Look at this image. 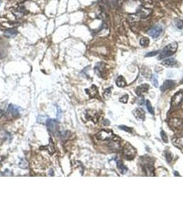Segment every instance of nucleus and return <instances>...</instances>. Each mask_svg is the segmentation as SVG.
Segmentation results:
<instances>
[{"instance_id":"2","label":"nucleus","mask_w":183,"mask_h":207,"mask_svg":"<svg viewBox=\"0 0 183 207\" xmlns=\"http://www.w3.org/2000/svg\"><path fill=\"white\" fill-rule=\"evenodd\" d=\"M124 157L127 160H131L136 155V150L129 143H126L123 149Z\"/></svg>"},{"instance_id":"29","label":"nucleus","mask_w":183,"mask_h":207,"mask_svg":"<svg viewBox=\"0 0 183 207\" xmlns=\"http://www.w3.org/2000/svg\"><path fill=\"white\" fill-rule=\"evenodd\" d=\"M165 157H166V159H167V161L168 163H170L171 162L172 159H173V157H172L171 153L169 151H167L166 154H165Z\"/></svg>"},{"instance_id":"28","label":"nucleus","mask_w":183,"mask_h":207,"mask_svg":"<svg viewBox=\"0 0 183 207\" xmlns=\"http://www.w3.org/2000/svg\"><path fill=\"white\" fill-rule=\"evenodd\" d=\"M161 136L162 140H163V142H165V143H167V142H168L167 136V134H166V133H165V132L164 131H161Z\"/></svg>"},{"instance_id":"33","label":"nucleus","mask_w":183,"mask_h":207,"mask_svg":"<svg viewBox=\"0 0 183 207\" xmlns=\"http://www.w3.org/2000/svg\"><path fill=\"white\" fill-rule=\"evenodd\" d=\"M158 52H159V51H158V50H157V51H152V52H149V53H147V55H145V57H153V56L157 55Z\"/></svg>"},{"instance_id":"24","label":"nucleus","mask_w":183,"mask_h":207,"mask_svg":"<svg viewBox=\"0 0 183 207\" xmlns=\"http://www.w3.org/2000/svg\"><path fill=\"white\" fill-rule=\"evenodd\" d=\"M16 13H17V15H18L19 14V17H22L26 13V10H25V8H24V7H19V8L17 9V10H16Z\"/></svg>"},{"instance_id":"34","label":"nucleus","mask_w":183,"mask_h":207,"mask_svg":"<svg viewBox=\"0 0 183 207\" xmlns=\"http://www.w3.org/2000/svg\"><path fill=\"white\" fill-rule=\"evenodd\" d=\"M110 124V122H109L108 120H103V124H104V125L107 126V125H109Z\"/></svg>"},{"instance_id":"3","label":"nucleus","mask_w":183,"mask_h":207,"mask_svg":"<svg viewBox=\"0 0 183 207\" xmlns=\"http://www.w3.org/2000/svg\"><path fill=\"white\" fill-rule=\"evenodd\" d=\"M19 115V110L17 106H14L13 104H10L8 106V109H7L5 116L6 117L7 119L12 120V119L16 118Z\"/></svg>"},{"instance_id":"10","label":"nucleus","mask_w":183,"mask_h":207,"mask_svg":"<svg viewBox=\"0 0 183 207\" xmlns=\"http://www.w3.org/2000/svg\"><path fill=\"white\" fill-rule=\"evenodd\" d=\"M149 88V86L148 84H142V85L139 86L136 88V93L137 94V95L138 96H142L145 93L147 92Z\"/></svg>"},{"instance_id":"36","label":"nucleus","mask_w":183,"mask_h":207,"mask_svg":"<svg viewBox=\"0 0 183 207\" xmlns=\"http://www.w3.org/2000/svg\"><path fill=\"white\" fill-rule=\"evenodd\" d=\"M23 1H26V0H23Z\"/></svg>"},{"instance_id":"17","label":"nucleus","mask_w":183,"mask_h":207,"mask_svg":"<svg viewBox=\"0 0 183 207\" xmlns=\"http://www.w3.org/2000/svg\"><path fill=\"white\" fill-rule=\"evenodd\" d=\"M116 162H117V167H118V168H119V171H120L122 174H125V173H126L127 171V168L126 166L123 164L122 161L119 159H116Z\"/></svg>"},{"instance_id":"21","label":"nucleus","mask_w":183,"mask_h":207,"mask_svg":"<svg viewBox=\"0 0 183 207\" xmlns=\"http://www.w3.org/2000/svg\"><path fill=\"white\" fill-rule=\"evenodd\" d=\"M149 39L147 37H142L140 40V44L143 47H147L149 46Z\"/></svg>"},{"instance_id":"26","label":"nucleus","mask_w":183,"mask_h":207,"mask_svg":"<svg viewBox=\"0 0 183 207\" xmlns=\"http://www.w3.org/2000/svg\"><path fill=\"white\" fill-rule=\"evenodd\" d=\"M146 104H147V110H148V111L149 112V113H150L151 114H152V115H154V109H153L152 106V104H151L150 101H149V100H147V101H146Z\"/></svg>"},{"instance_id":"20","label":"nucleus","mask_w":183,"mask_h":207,"mask_svg":"<svg viewBox=\"0 0 183 207\" xmlns=\"http://www.w3.org/2000/svg\"><path fill=\"white\" fill-rule=\"evenodd\" d=\"M44 148L46 149V150H48V152L50 153V154H53L54 151H55V148H54V145L53 142H52V139H50V142H49V144L46 146L44 147Z\"/></svg>"},{"instance_id":"18","label":"nucleus","mask_w":183,"mask_h":207,"mask_svg":"<svg viewBox=\"0 0 183 207\" xmlns=\"http://www.w3.org/2000/svg\"><path fill=\"white\" fill-rule=\"evenodd\" d=\"M17 34V31L16 29H10L4 31V35L8 37H13Z\"/></svg>"},{"instance_id":"8","label":"nucleus","mask_w":183,"mask_h":207,"mask_svg":"<svg viewBox=\"0 0 183 207\" xmlns=\"http://www.w3.org/2000/svg\"><path fill=\"white\" fill-rule=\"evenodd\" d=\"M133 114L134 117H136L138 120L144 121L145 119V113L142 108H137L133 111Z\"/></svg>"},{"instance_id":"25","label":"nucleus","mask_w":183,"mask_h":207,"mask_svg":"<svg viewBox=\"0 0 183 207\" xmlns=\"http://www.w3.org/2000/svg\"><path fill=\"white\" fill-rule=\"evenodd\" d=\"M158 76L157 75H153L151 80H152V83L155 87L158 86Z\"/></svg>"},{"instance_id":"1","label":"nucleus","mask_w":183,"mask_h":207,"mask_svg":"<svg viewBox=\"0 0 183 207\" xmlns=\"http://www.w3.org/2000/svg\"><path fill=\"white\" fill-rule=\"evenodd\" d=\"M178 46V44L176 43V42L169 44L167 46H165V48L161 50V52H160L159 56H158V59H163L174 55V54L176 52Z\"/></svg>"},{"instance_id":"31","label":"nucleus","mask_w":183,"mask_h":207,"mask_svg":"<svg viewBox=\"0 0 183 207\" xmlns=\"http://www.w3.org/2000/svg\"><path fill=\"white\" fill-rule=\"evenodd\" d=\"M176 144L179 147H183V136L178 138V139H177Z\"/></svg>"},{"instance_id":"23","label":"nucleus","mask_w":183,"mask_h":207,"mask_svg":"<svg viewBox=\"0 0 183 207\" xmlns=\"http://www.w3.org/2000/svg\"><path fill=\"white\" fill-rule=\"evenodd\" d=\"M19 166H20V168L26 169V168L28 167V163L25 159H22L20 160V162H19Z\"/></svg>"},{"instance_id":"5","label":"nucleus","mask_w":183,"mask_h":207,"mask_svg":"<svg viewBox=\"0 0 183 207\" xmlns=\"http://www.w3.org/2000/svg\"><path fill=\"white\" fill-rule=\"evenodd\" d=\"M46 126L49 132L52 134H55L59 129V122L55 120L48 119L46 121Z\"/></svg>"},{"instance_id":"12","label":"nucleus","mask_w":183,"mask_h":207,"mask_svg":"<svg viewBox=\"0 0 183 207\" xmlns=\"http://www.w3.org/2000/svg\"><path fill=\"white\" fill-rule=\"evenodd\" d=\"M144 171L147 176L153 177L155 175V169L154 167L150 164H146L144 166Z\"/></svg>"},{"instance_id":"32","label":"nucleus","mask_w":183,"mask_h":207,"mask_svg":"<svg viewBox=\"0 0 183 207\" xmlns=\"http://www.w3.org/2000/svg\"><path fill=\"white\" fill-rule=\"evenodd\" d=\"M176 26L179 29H182L183 28V20H178L176 22Z\"/></svg>"},{"instance_id":"13","label":"nucleus","mask_w":183,"mask_h":207,"mask_svg":"<svg viewBox=\"0 0 183 207\" xmlns=\"http://www.w3.org/2000/svg\"><path fill=\"white\" fill-rule=\"evenodd\" d=\"M85 91L90 98L96 97L98 95V89L95 85H92L90 89H86Z\"/></svg>"},{"instance_id":"27","label":"nucleus","mask_w":183,"mask_h":207,"mask_svg":"<svg viewBox=\"0 0 183 207\" xmlns=\"http://www.w3.org/2000/svg\"><path fill=\"white\" fill-rule=\"evenodd\" d=\"M119 129L121 130H123V131H126V132L131 133L133 132V129L130 127H127L126 126H119Z\"/></svg>"},{"instance_id":"11","label":"nucleus","mask_w":183,"mask_h":207,"mask_svg":"<svg viewBox=\"0 0 183 207\" xmlns=\"http://www.w3.org/2000/svg\"><path fill=\"white\" fill-rule=\"evenodd\" d=\"M121 145L120 142H119V138H117L116 136L114 137L113 139L112 140V143L110 144V148L111 150H118L120 148Z\"/></svg>"},{"instance_id":"9","label":"nucleus","mask_w":183,"mask_h":207,"mask_svg":"<svg viewBox=\"0 0 183 207\" xmlns=\"http://www.w3.org/2000/svg\"><path fill=\"white\" fill-rule=\"evenodd\" d=\"M175 86H176L175 82L173 81V80H166V81L163 83V85L161 86V91L162 92H164V91L169 90V89H174V88L175 87Z\"/></svg>"},{"instance_id":"4","label":"nucleus","mask_w":183,"mask_h":207,"mask_svg":"<svg viewBox=\"0 0 183 207\" xmlns=\"http://www.w3.org/2000/svg\"><path fill=\"white\" fill-rule=\"evenodd\" d=\"M114 135L113 132L110 130H102L99 131L96 135V138L98 140L101 141H107V140H112L114 138Z\"/></svg>"},{"instance_id":"37","label":"nucleus","mask_w":183,"mask_h":207,"mask_svg":"<svg viewBox=\"0 0 183 207\" xmlns=\"http://www.w3.org/2000/svg\"><path fill=\"white\" fill-rule=\"evenodd\" d=\"M182 82H183V78H182Z\"/></svg>"},{"instance_id":"35","label":"nucleus","mask_w":183,"mask_h":207,"mask_svg":"<svg viewBox=\"0 0 183 207\" xmlns=\"http://www.w3.org/2000/svg\"><path fill=\"white\" fill-rule=\"evenodd\" d=\"M3 114H4V112H3V110L0 109V118H1V117L3 116Z\"/></svg>"},{"instance_id":"16","label":"nucleus","mask_w":183,"mask_h":207,"mask_svg":"<svg viewBox=\"0 0 183 207\" xmlns=\"http://www.w3.org/2000/svg\"><path fill=\"white\" fill-rule=\"evenodd\" d=\"M161 64L166 67H174V66H176L178 62L174 59H168L163 61Z\"/></svg>"},{"instance_id":"22","label":"nucleus","mask_w":183,"mask_h":207,"mask_svg":"<svg viewBox=\"0 0 183 207\" xmlns=\"http://www.w3.org/2000/svg\"><path fill=\"white\" fill-rule=\"evenodd\" d=\"M112 87L108 88V89H107L105 91V92L103 93V97H104L105 99H108L110 97L111 94H112Z\"/></svg>"},{"instance_id":"30","label":"nucleus","mask_w":183,"mask_h":207,"mask_svg":"<svg viewBox=\"0 0 183 207\" xmlns=\"http://www.w3.org/2000/svg\"><path fill=\"white\" fill-rule=\"evenodd\" d=\"M128 98H129V96H128V95H124L123 96V97H121L120 99H119V101H121V102L122 103H126L128 101Z\"/></svg>"},{"instance_id":"6","label":"nucleus","mask_w":183,"mask_h":207,"mask_svg":"<svg viewBox=\"0 0 183 207\" xmlns=\"http://www.w3.org/2000/svg\"><path fill=\"white\" fill-rule=\"evenodd\" d=\"M163 32V28L161 26H156L153 27L147 32V33L154 39H156L161 35Z\"/></svg>"},{"instance_id":"19","label":"nucleus","mask_w":183,"mask_h":207,"mask_svg":"<svg viewBox=\"0 0 183 207\" xmlns=\"http://www.w3.org/2000/svg\"><path fill=\"white\" fill-rule=\"evenodd\" d=\"M116 84H117V86L121 87V88L125 87L127 85L125 80V78H123V76H121V75L117 78V81H116Z\"/></svg>"},{"instance_id":"7","label":"nucleus","mask_w":183,"mask_h":207,"mask_svg":"<svg viewBox=\"0 0 183 207\" xmlns=\"http://www.w3.org/2000/svg\"><path fill=\"white\" fill-rule=\"evenodd\" d=\"M183 101V92L179 91L176 93L171 98V105L173 106H177L180 104Z\"/></svg>"},{"instance_id":"14","label":"nucleus","mask_w":183,"mask_h":207,"mask_svg":"<svg viewBox=\"0 0 183 207\" xmlns=\"http://www.w3.org/2000/svg\"><path fill=\"white\" fill-rule=\"evenodd\" d=\"M86 117L87 118V120H92L93 122L96 123L98 121V113L95 111H88L87 114H86Z\"/></svg>"},{"instance_id":"15","label":"nucleus","mask_w":183,"mask_h":207,"mask_svg":"<svg viewBox=\"0 0 183 207\" xmlns=\"http://www.w3.org/2000/svg\"><path fill=\"white\" fill-rule=\"evenodd\" d=\"M170 124L174 128H181V126L183 124V121L180 118L178 117H174V118L171 119L170 121Z\"/></svg>"}]
</instances>
